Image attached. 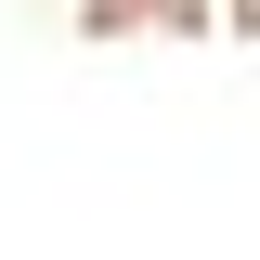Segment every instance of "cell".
I'll return each instance as SVG.
<instances>
[{
    "mask_svg": "<svg viewBox=\"0 0 260 260\" xmlns=\"http://www.w3.org/2000/svg\"><path fill=\"white\" fill-rule=\"evenodd\" d=\"M130 26H195V0H91V39H130Z\"/></svg>",
    "mask_w": 260,
    "mask_h": 260,
    "instance_id": "6da1fadb",
    "label": "cell"
},
{
    "mask_svg": "<svg viewBox=\"0 0 260 260\" xmlns=\"http://www.w3.org/2000/svg\"><path fill=\"white\" fill-rule=\"evenodd\" d=\"M234 26H247V39H260V0H234Z\"/></svg>",
    "mask_w": 260,
    "mask_h": 260,
    "instance_id": "7a4b0ae2",
    "label": "cell"
}]
</instances>
